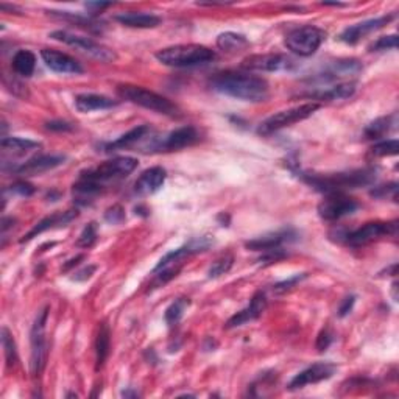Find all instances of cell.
Segmentation results:
<instances>
[{"label": "cell", "instance_id": "obj_1", "mask_svg": "<svg viewBox=\"0 0 399 399\" xmlns=\"http://www.w3.org/2000/svg\"><path fill=\"white\" fill-rule=\"evenodd\" d=\"M209 84L219 94L243 100V102L260 103L270 97V86L267 80L248 72H220L212 76Z\"/></svg>", "mask_w": 399, "mask_h": 399}, {"label": "cell", "instance_id": "obj_2", "mask_svg": "<svg viewBox=\"0 0 399 399\" xmlns=\"http://www.w3.org/2000/svg\"><path fill=\"white\" fill-rule=\"evenodd\" d=\"M303 180L318 192L323 194H343L345 190L370 186L376 180L373 168H360V170L345 173H328V175H304Z\"/></svg>", "mask_w": 399, "mask_h": 399}, {"label": "cell", "instance_id": "obj_3", "mask_svg": "<svg viewBox=\"0 0 399 399\" xmlns=\"http://www.w3.org/2000/svg\"><path fill=\"white\" fill-rule=\"evenodd\" d=\"M155 57L168 67H195L212 63L216 52L200 44H178L158 50Z\"/></svg>", "mask_w": 399, "mask_h": 399}, {"label": "cell", "instance_id": "obj_4", "mask_svg": "<svg viewBox=\"0 0 399 399\" xmlns=\"http://www.w3.org/2000/svg\"><path fill=\"white\" fill-rule=\"evenodd\" d=\"M117 94L122 100H127L129 103L142 106L145 110L163 114V116H168V117L181 116L180 108L173 102L142 86H134V84H119Z\"/></svg>", "mask_w": 399, "mask_h": 399}, {"label": "cell", "instance_id": "obj_5", "mask_svg": "<svg viewBox=\"0 0 399 399\" xmlns=\"http://www.w3.org/2000/svg\"><path fill=\"white\" fill-rule=\"evenodd\" d=\"M321 108V105L318 102H309V103H303L294 106V108L284 110L273 114L268 119H265L262 124L259 125L258 133L262 136H268L274 132H279V129L286 128V127H291L298 124V122H303L306 119H309L313 112L318 111Z\"/></svg>", "mask_w": 399, "mask_h": 399}, {"label": "cell", "instance_id": "obj_6", "mask_svg": "<svg viewBox=\"0 0 399 399\" xmlns=\"http://www.w3.org/2000/svg\"><path fill=\"white\" fill-rule=\"evenodd\" d=\"M326 40V32L316 25L298 27L286 36V47L298 57H312L323 41Z\"/></svg>", "mask_w": 399, "mask_h": 399}, {"label": "cell", "instance_id": "obj_7", "mask_svg": "<svg viewBox=\"0 0 399 399\" xmlns=\"http://www.w3.org/2000/svg\"><path fill=\"white\" fill-rule=\"evenodd\" d=\"M49 308L42 309L35 318V323L30 331V343H32V359H30V370L35 376H41L45 364H47L49 345L45 340V325H47Z\"/></svg>", "mask_w": 399, "mask_h": 399}, {"label": "cell", "instance_id": "obj_8", "mask_svg": "<svg viewBox=\"0 0 399 399\" xmlns=\"http://www.w3.org/2000/svg\"><path fill=\"white\" fill-rule=\"evenodd\" d=\"M396 229V221H370V224H365L352 231L339 233L337 237L349 247H364V245L379 241L386 236H395Z\"/></svg>", "mask_w": 399, "mask_h": 399}, {"label": "cell", "instance_id": "obj_9", "mask_svg": "<svg viewBox=\"0 0 399 399\" xmlns=\"http://www.w3.org/2000/svg\"><path fill=\"white\" fill-rule=\"evenodd\" d=\"M137 167V159L124 156V158H114L111 161H106V163L97 166L96 168H91V170L81 173L83 178L94 181L100 186H105L106 183L117 181L125 178L129 173H133Z\"/></svg>", "mask_w": 399, "mask_h": 399}, {"label": "cell", "instance_id": "obj_10", "mask_svg": "<svg viewBox=\"0 0 399 399\" xmlns=\"http://www.w3.org/2000/svg\"><path fill=\"white\" fill-rule=\"evenodd\" d=\"M50 37L58 42L69 45V47L80 50L81 53H84V55H89L98 61H103V63H111V61L117 58L116 52L86 36H79L69 32H63V30H58V32L50 33Z\"/></svg>", "mask_w": 399, "mask_h": 399}, {"label": "cell", "instance_id": "obj_11", "mask_svg": "<svg viewBox=\"0 0 399 399\" xmlns=\"http://www.w3.org/2000/svg\"><path fill=\"white\" fill-rule=\"evenodd\" d=\"M360 208L354 198L345 194H329L323 202L318 204V216L326 221H337L348 217Z\"/></svg>", "mask_w": 399, "mask_h": 399}, {"label": "cell", "instance_id": "obj_12", "mask_svg": "<svg viewBox=\"0 0 399 399\" xmlns=\"http://www.w3.org/2000/svg\"><path fill=\"white\" fill-rule=\"evenodd\" d=\"M242 67L258 72H281L294 69L295 61L282 53H264V55L247 57L242 61Z\"/></svg>", "mask_w": 399, "mask_h": 399}, {"label": "cell", "instance_id": "obj_13", "mask_svg": "<svg viewBox=\"0 0 399 399\" xmlns=\"http://www.w3.org/2000/svg\"><path fill=\"white\" fill-rule=\"evenodd\" d=\"M337 371V365L331 362H317L306 370L299 371L294 379L289 382V390H299L306 386H312V383H318L331 379Z\"/></svg>", "mask_w": 399, "mask_h": 399}, {"label": "cell", "instance_id": "obj_14", "mask_svg": "<svg viewBox=\"0 0 399 399\" xmlns=\"http://www.w3.org/2000/svg\"><path fill=\"white\" fill-rule=\"evenodd\" d=\"M395 14H387V16H381V18H374V19H368L364 22H359V24L351 25L348 28H345L343 32L339 36V41L354 45L357 44L360 40H364L365 36L371 35L374 32H378L382 27H386L387 24H390L393 21Z\"/></svg>", "mask_w": 399, "mask_h": 399}, {"label": "cell", "instance_id": "obj_15", "mask_svg": "<svg viewBox=\"0 0 399 399\" xmlns=\"http://www.w3.org/2000/svg\"><path fill=\"white\" fill-rule=\"evenodd\" d=\"M212 243H214V241H211L209 237H206V236L197 237V239H192L186 245H183V247L176 248L170 253H167V255L159 260L158 265L155 267V270H153V273L163 270V268H167V267H173L175 264H180L184 258H187L190 255H195V253L206 251Z\"/></svg>", "mask_w": 399, "mask_h": 399}, {"label": "cell", "instance_id": "obj_16", "mask_svg": "<svg viewBox=\"0 0 399 399\" xmlns=\"http://www.w3.org/2000/svg\"><path fill=\"white\" fill-rule=\"evenodd\" d=\"M41 58L50 71L57 74H64V75H80L84 72L83 66L72 58L67 53H63L55 49H42L41 50Z\"/></svg>", "mask_w": 399, "mask_h": 399}, {"label": "cell", "instance_id": "obj_17", "mask_svg": "<svg viewBox=\"0 0 399 399\" xmlns=\"http://www.w3.org/2000/svg\"><path fill=\"white\" fill-rule=\"evenodd\" d=\"M200 141V134L197 132V128L194 127H181L178 129H175L170 134H167L164 137V141L155 142V147L153 150H164V151H176L183 150L186 147H190Z\"/></svg>", "mask_w": 399, "mask_h": 399}, {"label": "cell", "instance_id": "obj_18", "mask_svg": "<svg viewBox=\"0 0 399 399\" xmlns=\"http://www.w3.org/2000/svg\"><path fill=\"white\" fill-rule=\"evenodd\" d=\"M267 309V296L264 291H258V294L253 295L250 304L247 308L242 309L241 312H237L236 316H233L226 321L225 329H234L250 323L253 320H258L262 312Z\"/></svg>", "mask_w": 399, "mask_h": 399}, {"label": "cell", "instance_id": "obj_19", "mask_svg": "<svg viewBox=\"0 0 399 399\" xmlns=\"http://www.w3.org/2000/svg\"><path fill=\"white\" fill-rule=\"evenodd\" d=\"M76 217H79V211L76 209H69L64 212H55L52 216L42 219L41 221L33 226V229L30 233H27V236H24L21 239V243L30 242L32 239H35L36 236H40L44 231H49V229H55V228H61V226H67L71 221H74Z\"/></svg>", "mask_w": 399, "mask_h": 399}, {"label": "cell", "instance_id": "obj_20", "mask_svg": "<svg viewBox=\"0 0 399 399\" xmlns=\"http://www.w3.org/2000/svg\"><path fill=\"white\" fill-rule=\"evenodd\" d=\"M167 173L163 167H151L142 172L139 178L134 183V194L141 197L153 195L164 186Z\"/></svg>", "mask_w": 399, "mask_h": 399}, {"label": "cell", "instance_id": "obj_21", "mask_svg": "<svg viewBox=\"0 0 399 399\" xmlns=\"http://www.w3.org/2000/svg\"><path fill=\"white\" fill-rule=\"evenodd\" d=\"M66 156L63 155H40L35 156L32 159H28L27 163L14 168L13 172H16L19 175H41L44 172H49L52 168H57L61 164H64Z\"/></svg>", "mask_w": 399, "mask_h": 399}, {"label": "cell", "instance_id": "obj_22", "mask_svg": "<svg viewBox=\"0 0 399 399\" xmlns=\"http://www.w3.org/2000/svg\"><path fill=\"white\" fill-rule=\"evenodd\" d=\"M296 239V233L294 229H282V231H276V233H270L265 236L256 237V239L248 241L245 243V247L253 251H270L274 248H281L282 243L286 242H291Z\"/></svg>", "mask_w": 399, "mask_h": 399}, {"label": "cell", "instance_id": "obj_23", "mask_svg": "<svg viewBox=\"0 0 399 399\" xmlns=\"http://www.w3.org/2000/svg\"><path fill=\"white\" fill-rule=\"evenodd\" d=\"M360 71H362V64L360 61L349 58V59H339L334 61V63L329 64L325 72L321 74L318 79L321 81H335L340 76H351V75H357Z\"/></svg>", "mask_w": 399, "mask_h": 399}, {"label": "cell", "instance_id": "obj_24", "mask_svg": "<svg viewBox=\"0 0 399 399\" xmlns=\"http://www.w3.org/2000/svg\"><path fill=\"white\" fill-rule=\"evenodd\" d=\"M117 105H119L117 100H112L111 97L100 96V94H80L75 97V108L84 114L92 111L111 110Z\"/></svg>", "mask_w": 399, "mask_h": 399}, {"label": "cell", "instance_id": "obj_25", "mask_svg": "<svg viewBox=\"0 0 399 399\" xmlns=\"http://www.w3.org/2000/svg\"><path fill=\"white\" fill-rule=\"evenodd\" d=\"M114 21H117L119 24L129 28H155L161 24V18L156 16V14L137 11L119 13L114 16Z\"/></svg>", "mask_w": 399, "mask_h": 399}, {"label": "cell", "instance_id": "obj_26", "mask_svg": "<svg viewBox=\"0 0 399 399\" xmlns=\"http://www.w3.org/2000/svg\"><path fill=\"white\" fill-rule=\"evenodd\" d=\"M150 133V128L147 125H141V127H136L133 129H129V132L124 136H120L119 139H116L114 142H110L105 145V151H117V150H125L133 147L137 142L144 141L147 134Z\"/></svg>", "mask_w": 399, "mask_h": 399}, {"label": "cell", "instance_id": "obj_27", "mask_svg": "<svg viewBox=\"0 0 399 399\" xmlns=\"http://www.w3.org/2000/svg\"><path fill=\"white\" fill-rule=\"evenodd\" d=\"M110 351H111V331H110V326L106 323H102L98 328V334H97V339H96V368L100 370V368H103L106 359L110 356Z\"/></svg>", "mask_w": 399, "mask_h": 399}, {"label": "cell", "instance_id": "obj_28", "mask_svg": "<svg viewBox=\"0 0 399 399\" xmlns=\"http://www.w3.org/2000/svg\"><path fill=\"white\" fill-rule=\"evenodd\" d=\"M11 67L14 74L19 76H24V79L32 76L36 69L35 53L30 50H18L11 59Z\"/></svg>", "mask_w": 399, "mask_h": 399}, {"label": "cell", "instance_id": "obj_29", "mask_svg": "<svg viewBox=\"0 0 399 399\" xmlns=\"http://www.w3.org/2000/svg\"><path fill=\"white\" fill-rule=\"evenodd\" d=\"M217 47L226 53H237L250 47L247 36L234 32H225L217 37Z\"/></svg>", "mask_w": 399, "mask_h": 399}, {"label": "cell", "instance_id": "obj_30", "mask_svg": "<svg viewBox=\"0 0 399 399\" xmlns=\"http://www.w3.org/2000/svg\"><path fill=\"white\" fill-rule=\"evenodd\" d=\"M356 86H357L356 81H343L326 91L316 92V94H312L311 97L317 100H345L354 94Z\"/></svg>", "mask_w": 399, "mask_h": 399}, {"label": "cell", "instance_id": "obj_31", "mask_svg": "<svg viewBox=\"0 0 399 399\" xmlns=\"http://www.w3.org/2000/svg\"><path fill=\"white\" fill-rule=\"evenodd\" d=\"M2 150L11 155H25V153L36 150L41 147L40 142H35L32 139H24V137H4L2 139Z\"/></svg>", "mask_w": 399, "mask_h": 399}, {"label": "cell", "instance_id": "obj_32", "mask_svg": "<svg viewBox=\"0 0 399 399\" xmlns=\"http://www.w3.org/2000/svg\"><path fill=\"white\" fill-rule=\"evenodd\" d=\"M396 125V116H387V117H379L370 125L365 128V137L366 139H381L382 136L390 133L391 129Z\"/></svg>", "mask_w": 399, "mask_h": 399}, {"label": "cell", "instance_id": "obj_33", "mask_svg": "<svg viewBox=\"0 0 399 399\" xmlns=\"http://www.w3.org/2000/svg\"><path fill=\"white\" fill-rule=\"evenodd\" d=\"M190 306V299L189 298H178L168 306L164 313V320L168 326H173L178 323V321L183 318L184 312L187 311V308Z\"/></svg>", "mask_w": 399, "mask_h": 399}, {"label": "cell", "instance_id": "obj_34", "mask_svg": "<svg viewBox=\"0 0 399 399\" xmlns=\"http://www.w3.org/2000/svg\"><path fill=\"white\" fill-rule=\"evenodd\" d=\"M2 345H4V351H5V359H6V365L8 366H14L18 362V349H16V343H14L13 335L10 334L8 328H2Z\"/></svg>", "mask_w": 399, "mask_h": 399}, {"label": "cell", "instance_id": "obj_35", "mask_svg": "<svg viewBox=\"0 0 399 399\" xmlns=\"http://www.w3.org/2000/svg\"><path fill=\"white\" fill-rule=\"evenodd\" d=\"M233 264H234V256H233V255H225V256L219 258V259L216 260V262H214V264L209 267L208 278H211V279L220 278V276H224L225 273H228L229 270H231Z\"/></svg>", "mask_w": 399, "mask_h": 399}, {"label": "cell", "instance_id": "obj_36", "mask_svg": "<svg viewBox=\"0 0 399 399\" xmlns=\"http://www.w3.org/2000/svg\"><path fill=\"white\" fill-rule=\"evenodd\" d=\"M97 237H98V226L96 221H91L84 229L81 231L79 241H76V247H81V248H91L92 245L97 242Z\"/></svg>", "mask_w": 399, "mask_h": 399}, {"label": "cell", "instance_id": "obj_37", "mask_svg": "<svg viewBox=\"0 0 399 399\" xmlns=\"http://www.w3.org/2000/svg\"><path fill=\"white\" fill-rule=\"evenodd\" d=\"M398 150H399V144L396 139H388V141H382L373 145L371 153L374 156H381V158H386V156H395L398 155Z\"/></svg>", "mask_w": 399, "mask_h": 399}, {"label": "cell", "instance_id": "obj_38", "mask_svg": "<svg viewBox=\"0 0 399 399\" xmlns=\"http://www.w3.org/2000/svg\"><path fill=\"white\" fill-rule=\"evenodd\" d=\"M398 47V36L396 35H388V36H381L370 45V52H382V50H390Z\"/></svg>", "mask_w": 399, "mask_h": 399}, {"label": "cell", "instance_id": "obj_39", "mask_svg": "<svg viewBox=\"0 0 399 399\" xmlns=\"http://www.w3.org/2000/svg\"><path fill=\"white\" fill-rule=\"evenodd\" d=\"M371 195L376 198H391L393 202H398V184L390 183L387 186H379L371 190Z\"/></svg>", "mask_w": 399, "mask_h": 399}, {"label": "cell", "instance_id": "obj_40", "mask_svg": "<svg viewBox=\"0 0 399 399\" xmlns=\"http://www.w3.org/2000/svg\"><path fill=\"white\" fill-rule=\"evenodd\" d=\"M306 278H308V274H306V273L291 276V278H289V279H286V281H281V282H278V284H274V286H273V291H274V294H284V291L294 289L298 282H301V281L306 279Z\"/></svg>", "mask_w": 399, "mask_h": 399}, {"label": "cell", "instance_id": "obj_41", "mask_svg": "<svg viewBox=\"0 0 399 399\" xmlns=\"http://www.w3.org/2000/svg\"><path fill=\"white\" fill-rule=\"evenodd\" d=\"M105 220L111 225H119L125 220V209L120 204H114L112 208L105 212Z\"/></svg>", "mask_w": 399, "mask_h": 399}, {"label": "cell", "instance_id": "obj_42", "mask_svg": "<svg viewBox=\"0 0 399 399\" xmlns=\"http://www.w3.org/2000/svg\"><path fill=\"white\" fill-rule=\"evenodd\" d=\"M334 342V334L331 332V329L325 328L323 331H321L317 337V349L320 352L326 351L329 347H331V343Z\"/></svg>", "mask_w": 399, "mask_h": 399}, {"label": "cell", "instance_id": "obj_43", "mask_svg": "<svg viewBox=\"0 0 399 399\" xmlns=\"http://www.w3.org/2000/svg\"><path fill=\"white\" fill-rule=\"evenodd\" d=\"M10 192L11 194H16L21 197H32L35 194V187L32 186V184H28L25 181H18L10 187Z\"/></svg>", "mask_w": 399, "mask_h": 399}, {"label": "cell", "instance_id": "obj_44", "mask_svg": "<svg viewBox=\"0 0 399 399\" xmlns=\"http://www.w3.org/2000/svg\"><path fill=\"white\" fill-rule=\"evenodd\" d=\"M45 128L50 129V132H72V125L69 124V122H64V120H50L45 124Z\"/></svg>", "mask_w": 399, "mask_h": 399}, {"label": "cell", "instance_id": "obj_45", "mask_svg": "<svg viewBox=\"0 0 399 399\" xmlns=\"http://www.w3.org/2000/svg\"><path fill=\"white\" fill-rule=\"evenodd\" d=\"M354 303H356V296L354 295H349L343 299L339 306V317H347L348 313L354 308Z\"/></svg>", "mask_w": 399, "mask_h": 399}, {"label": "cell", "instance_id": "obj_46", "mask_svg": "<svg viewBox=\"0 0 399 399\" xmlns=\"http://www.w3.org/2000/svg\"><path fill=\"white\" fill-rule=\"evenodd\" d=\"M96 270H97L96 265H89V267H86V268H83V270L76 272L75 276H72V279H74V281H79V282L88 281V279L91 278V276L96 273Z\"/></svg>", "mask_w": 399, "mask_h": 399}, {"label": "cell", "instance_id": "obj_47", "mask_svg": "<svg viewBox=\"0 0 399 399\" xmlns=\"http://www.w3.org/2000/svg\"><path fill=\"white\" fill-rule=\"evenodd\" d=\"M110 6H112V4H105V2H97V4H86V8L88 10H92V13H102L105 8H110Z\"/></svg>", "mask_w": 399, "mask_h": 399}, {"label": "cell", "instance_id": "obj_48", "mask_svg": "<svg viewBox=\"0 0 399 399\" xmlns=\"http://www.w3.org/2000/svg\"><path fill=\"white\" fill-rule=\"evenodd\" d=\"M84 259V256L83 255H80V256H76L75 259H71L69 260V262L64 265V268H63V272H69L71 270V268H74V267H76L80 264V260H83Z\"/></svg>", "mask_w": 399, "mask_h": 399}, {"label": "cell", "instance_id": "obj_49", "mask_svg": "<svg viewBox=\"0 0 399 399\" xmlns=\"http://www.w3.org/2000/svg\"><path fill=\"white\" fill-rule=\"evenodd\" d=\"M122 395H124L125 398H128V396H139V395H137V391H136V393H133V391H124V393H122Z\"/></svg>", "mask_w": 399, "mask_h": 399}]
</instances>
